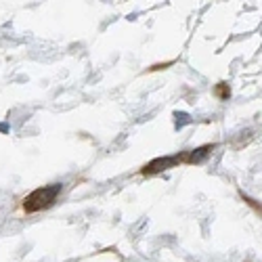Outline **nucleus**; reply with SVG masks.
Here are the masks:
<instances>
[{"label":"nucleus","mask_w":262,"mask_h":262,"mask_svg":"<svg viewBox=\"0 0 262 262\" xmlns=\"http://www.w3.org/2000/svg\"><path fill=\"white\" fill-rule=\"evenodd\" d=\"M61 191V185H51V187H40L34 193H30L26 202H24V210L26 212H38L42 208H49Z\"/></svg>","instance_id":"1"},{"label":"nucleus","mask_w":262,"mask_h":262,"mask_svg":"<svg viewBox=\"0 0 262 262\" xmlns=\"http://www.w3.org/2000/svg\"><path fill=\"white\" fill-rule=\"evenodd\" d=\"M174 162H179V158H164V160H156L151 162L147 168H143V174H156L160 170H166L168 166H172Z\"/></svg>","instance_id":"2"},{"label":"nucleus","mask_w":262,"mask_h":262,"mask_svg":"<svg viewBox=\"0 0 262 262\" xmlns=\"http://www.w3.org/2000/svg\"><path fill=\"white\" fill-rule=\"evenodd\" d=\"M210 149H212L210 145H206V147H200V149H195V151H193V154H189V156L185 158V162H189V164H195V162H202V160H204V158H206V156L210 154Z\"/></svg>","instance_id":"3"}]
</instances>
